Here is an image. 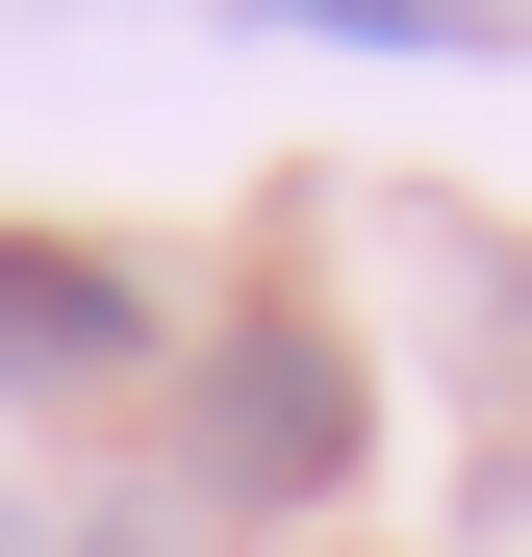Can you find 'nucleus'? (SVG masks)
I'll use <instances>...</instances> for the list:
<instances>
[{
    "label": "nucleus",
    "mask_w": 532,
    "mask_h": 557,
    "mask_svg": "<svg viewBox=\"0 0 532 557\" xmlns=\"http://www.w3.org/2000/svg\"><path fill=\"white\" fill-rule=\"evenodd\" d=\"M0 557H26V532H0Z\"/></svg>",
    "instance_id": "nucleus-5"
},
{
    "label": "nucleus",
    "mask_w": 532,
    "mask_h": 557,
    "mask_svg": "<svg viewBox=\"0 0 532 557\" xmlns=\"http://www.w3.org/2000/svg\"><path fill=\"white\" fill-rule=\"evenodd\" d=\"M253 26H330V51H482V0H253Z\"/></svg>",
    "instance_id": "nucleus-3"
},
{
    "label": "nucleus",
    "mask_w": 532,
    "mask_h": 557,
    "mask_svg": "<svg viewBox=\"0 0 532 557\" xmlns=\"http://www.w3.org/2000/svg\"><path fill=\"white\" fill-rule=\"evenodd\" d=\"M177 406H203V507H330V482H355V355H330V305H228Z\"/></svg>",
    "instance_id": "nucleus-1"
},
{
    "label": "nucleus",
    "mask_w": 532,
    "mask_h": 557,
    "mask_svg": "<svg viewBox=\"0 0 532 557\" xmlns=\"http://www.w3.org/2000/svg\"><path fill=\"white\" fill-rule=\"evenodd\" d=\"M76 557H203V532H177V507H102V532H76Z\"/></svg>",
    "instance_id": "nucleus-4"
},
{
    "label": "nucleus",
    "mask_w": 532,
    "mask_h": 557,
    "mask_svg": "<svg viewBox=\"0 0 532 557\" xmlns=\"http://www.w3.org/2000/svg\"><path fill=\"white\" fill-rule=\"evenodd\" d=\"M102 355H152V305L102 253H0V381H102Z\"/></svg>",
    "instance_id": "nucleus-2"
}]
</instances>
